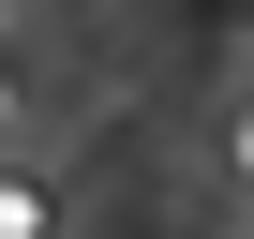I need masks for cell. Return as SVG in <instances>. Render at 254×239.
Wrapping results in <instances>:
<instances>
[{"label":"cell","mask_w":254,"mask_h":239,"mask_svg":"<svg viewBox=\"0 0 254 239\" xmlns=\"http://www.w3.org/2000/svg\"><path fill=\"white\" fill-rule=\"evenodd\" d=\"M224 179H239V194H254V90H239V105H224Z\"/></svg>","instance_id":"cell-1"}]
</instances>
